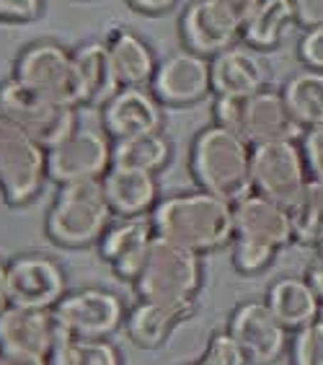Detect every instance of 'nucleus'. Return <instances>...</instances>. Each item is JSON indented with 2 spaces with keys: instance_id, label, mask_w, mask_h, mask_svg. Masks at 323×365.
Instances as JSON below:
<instances>
[{
  "instance_id": "obj_1",
  "label": "nucleus",
  "mask_w": 323,
  "mask_h": 365,
  "mask_svg": "<svg viewBox=\"0 0 323 365\" xmlns=\"http://www.w3.org/2000/svg\"><path fill=\"white\" fill-rule=\"evenodd\" d=\"M155 236L191 249L197 254H210L233 244V202L212 192H181L161 197L150 212Z\"/></svg>"
},
{
  "instance_id": "obj_2",
  "label": "nucleus",
  "mask_w": 323,
  "mask_h": 365,
  "mask_svg": "<svg viewBox=\"0 0 323 365\" xmlns=\"http://www.w3.org/2000/svg\"><path fill=\"white\" fill-rule=\"evenodd\" d=\"M253 145L243 135L228 127H202L189 148V171L199 190L212 192L228 202H238L253 195L251 182Z\"/></svg>"
},
{
  "instance_id": "obj_3",
  "label": "nucleus",
  "mask_w": 323,
  "mask_h": 365,
  "mask_svg": "<svg viewBox=\"0 0 323 365\" xmlns=\"http://www.w3.org/2000/svg\"><path fill=\"white\" fill-rule=\"evenodd\" d=\"M233 267L240 274L264 272L274 257L295 241L287 207L256 192L233 205Z\"/></svg>"
},
{
  "instance_id": "obj_4",
  "label": "nucleus",
  "mask_w": 323,
  "mask_h": 365,
  "mask_svg": "<svg viewBox=\"0 0 323 365\" xmlns=\"http://www.w3.org/2000/svg\"><path fill=\"white\" fill-rule=\"evenodd\" d=\"M112 220L114 212L106 202L101 179L70 182L57 187L52 197L44 215V236L60 249L80 252L99 244Z\"/></svg>"
},
{
  "instance_id": "obj_5",
  "label": "nucleus",
  "mask_w": 323,
  "mask_h": 365,
  "mask_svg": "<svg viewBox=\"0 0 323 365\" xmlns=\"http://www.w3.org/2000/svg\"><path fill=\"white\" fill-rule=\"evenodd\" d=\"M202 285V254L155 236L148 257H145V264L132 282V290L142 301L181 303L197 301Z\"/></svg>"
},
{
  "instance_id": "obj_6",
  "label": "nucleus",
  "mask_w": 323,
  "mask_h": 365,
  "mask_svg": "<svg viewBox=\"0 0 323 365\" xmlns=\"http://www.w3.org/2000/svg\"><path fill=\"white\" fill-rule=\"evenodd\" d=\"M11 76L57 104L83 109V86L78 78L75 55L57 39H34L18 49Z\"/></svg>"
},
{
  "instance_id": "obj_7",
  "label": "nucleus",
  "mask_w": 323,
  "mask_h": 365,
  "mask_svg": "<svg viewBox=\"0 0 323 365\" xmlns=\"http://www.w3.org/2000/svg\"><path fill=\"white\" fill-rule=\"evenodd\" d=\"M261 0H191L179 19L184 49L215 57L243 36V29Z\"/></svg>"
},
{
  "instance_id": "obj_8",
  "label": "nucleus",
  "mask_w": 323,
  "mask_h": 365,
  "mask_svg": "<svg viewBox=\"0 0 323 365\" xmlns=\"http://www.w3.org/2000/svg\"><path fill=\"white\" fill-rule=\"evenodd\" d=\"M47 176V150L0 112V200L21 210L42 195Z\"/></svg>"
},
{
  "instance_id": "obj_9",
  "label": "nucleus",
  "mask_w": 323,
  "mask_h": 365,
  "mask_svg": "<svg viewBox=\"0 0 323 365\" xmlns=\"http://www.w3.org/2000/svg\"><path fill=\"white\" fill-rule=\"evenodd\" d=\"M0 112L16 122L44 150L60 145L80 125V109L57 104L42 93L18 83L14 76L0 81Z\"/></svg>"
},
{
  "instance_id": "obj_10",
  "label": "nucleus",
  "mask_w": 323,
  "mask_h": 365,
  "mask_svg": "<svg viewBox=\"0 0 323 365\" xmlns=\"http://www.w3.org/2000/svg\"><path fill=\"white\" fill-rule=\"evenodd\" d=\"M253 192L269 197L282 207H292L308 190L310 171L297 143H261L251 153Z\"/></svg>"
},
{
  "instance_id": "obj_11",
  "label": "nucleus",
  "mask_w": 323,
  "mask_h": 365,
  "mask_svg": "<svg viewBox=\"0 0 323 365\" xmlns=\"http://www.w3.org/2000/svg\"><path fill=\"white\" fill-rule=\"evenodd\" d=\"M114 163V140L101 125H78L60 145L47 150V176L63 187L101 179Z\"/></svg>"
},
{
  "instance_id": "obj_12",
  "label": "nucleus",
  "mask_w": 323,
  "mask_h": 365,
  "mask_svg": "<svg viewBox=\"0 0 323 365\" xmlns=\"http://www.w3.org/2000/svg\"><path fill=\"white\" fill-rule=\"evenodd\" d=\"M52 314L63 337L109 339L114 331L125 327L127 306L114 290L91 285V288L68 290V295L52 309Z\"/></svg>"
},
{
  "instance_id": "obj_13",
  "label": "nucleus",
  "mask_w": 323,
  "mask_h": 365,
  "mask_svg": "<svg viewBox=\"0 0 323 365\" xmlns=\"http://www.w3.org/2000/svg\"><path fill=\"white\" fill-rule=\"evenodd\" d=\"M11 306L52 311L68 295V274L63 264L42 252L16 254L6 262Z\"/></svg>"
},
{
  "instance_id": "obj_14",
  "label": "nucleus",
  "mask_w": 323,
  "mask_h": 365,
  "mask_svg": "<svg viewBox=\"0 0 323 365\" xmlns=\"http://www.w3.org/2000/svg\"><path fill=\"white\" fill-rule=\"evenodd\" d=\"M150 91L163 106L184 109L194 106L212 93L210 57H202L191 49H179L158 63Z\"/></svg>"
},
{
  "instance_id": "obj_15",
  "label": "nucleus",
  "mask_w": 323,
  "mask_h": 365,
  "mask_svg": "<svg viewBox=\"0 0 323 365\" xmlns=\"http://www.w3.org/2000/svg\"><path fill=\"white\" fill-rule=\"evenodd\" d=\"M99 125L114 143L166 130V106L148 86H122L99 109Z\"/></svg>"
},
{
  "instance_id": "obj_16",
  "label": "nucleus",
  "mask_w": 323,
  "mask_h": 365,
  "mask_svg": "<svg viewBox=\"0 0 323 365\" xmlns=\"http://www.w3.org/2000/svg\"><path fill=\"white\" fill-rule=\"evenodd\" d=\"M231 337L240 344L251 365H274L287 352V327L274 317L267 301L238 303L228 322Z\"/></svg>"
},
{
  "instance_id": "obj_17",
  "label": "nucleus",
  "mask_w": 323,
  "mask_h": 365,
  "mask_svg": "<svg viewBox=\"0 0 323 365\" xmlns=\"http://www.w3.org/2000/svg\"><path fill=\"white\" fill-rule=\"evenodd\" d=\"M153 239L155 231L150 218H114L93 249L117 280L132 285L145 264Z\"/></svg>"
},
{
  "instance_id": "obj_18",
  "label": "nucleus",
  "mask_w": 323,
  "mask_h": 365,
  "mask_svg": "<svg viewBox=\"0 0 323 365\" xmlns=\"http://www.w3.org/2000/svg\"><path fill=\"white\" fill-rule=\"evenodd\" d=\"M238 135L251 145L261 143H297L305 135V127L297 122L285 96L277 91H259L243 98Z\"/></svg>"
},
{
  "instance_id": "obj_19",
  "label": "nucleus",
  "mask_w": 323,
  "mask_h": 365,
  "mask_svg": "<svg viewBox=\"0 0 323 365\" xmlns=\"http://www.w3.org/2000/svg\"><path fill=\"white\" fill-rule=\"evenodd\" d=\"M197 311V301L181 303H163V301H142L137 298L134 306L127 309L125 317V334L127 339L142 352L161 350L169 342L184 322H189Z\"/></svg>"
},
{
  "instance_id": "obj_20",
  "label": "nucleus",
  "mask_w": 323,
  "mask_h": 365,
  "mask_svg": "<svg viewBox=\"0 0 323 365\" xmlns=\"http://www.w3.org/2000/svg\"><path fill=\"white\" fill-rule=\"evenodd\" d=\"M101 187L114 218H150L155 205L161 202L158 174L150 171L112 163V169L101 176Z\"/></svg>"
},
{
  "instance_id": "obj_21",
  "label": "nucleus",
  "mask_w": 323,
  "mask_h": 365,
  "mask_svg": "<svg viewBox=\"0 0 323 365\" xmlns=\"http://www.w3.org/2000/svg\"><path fill=\"white\" fill-rule=\"evenodd\" d=\"M60 339V327L52 311L8 306L0 314V352H34L50 358Z\"/></svg>"
},
{
  "instance_id": "obj_22",
  "label": "nucleus",
  "mask_w": 323,
  "mask_h": 365,
  "mask_svg": "<svg viewBox=\"0 0 323 365\" xmlns=\"http://www.w3.org/2000/svg\"><path fill=\"white\" fill-rule=\"evenodd\" d=\"M212 93L215 96L248 98L267 88L269 68L251 47H228L210 60Z\"/></svg>"
},
{
  "instance_id": "obj_23",
  "label": "nucleus",
  "mask_w": 323,
  "mask_h": 365,
  "mask_svg": "<svg viewBox=\"0 0 323 365\" xmlns=\"http://www.w3.org/2000/svg\"><path fill=\"white\" fill-rule=\"evenodd\" d=\"M73 55L83 86V109H101L122 88L109 47L104 39H85L73 47Z\"/></svg>"
},
{
  "instance_id": "obj_24",
  "label": "nucleus",
  "mask_w": 323,
  "mask_h": 365,
  "mask_svg": "<svg viewBox=\"0 0 323 365\" xmlns=\"http://www.w3.org/2000/svg\"><path fill=\"white\" fill-rule=\"evenodd\" d=\"M106 47L112 55V63L117 68L122 86H148L158 71V55L148 44V39L132 29H112L106 34Z\"/></svg>"
},
{
  "instance_id": "obj_25",
  "label": "nucleus",
  "mask_w": 323,
  "mask_h": 365,
  "mask_svg": "<svg viewBox=\"0 0 323 365\" xmlns=\"http://www.w3.org/2000/svg\"><path fill=\"white\" fill-rule=\"evenodd\" d=\"M321 298L308 280L282 277L267 290V306L290 331H297L321 317Z\"/></svg>"
},
{
  "instance_id": "obj_26",
  "label": "nucleus",
  "mask_w": 323,
  "mask_h": 365,
  "mask_svg": "<svg viewBox=\"0 0 323 365\" xmlns=\"http://www.w3.org/2000/svg\"><path fill=\"white\" fill-rule=\"evenodd\" d=\"M292 24V0H261V6L243 29L240 42H246V47L251 49H274L280 47Z\"/></svg>"
},
{
  "instance_id": "obj_27",
  "label": "nucleus",
  "mask_w": 323,
  "mask_h": 365,
  "mask_svg": "<svg viewBox=\"0 0 323 365\" xmlns=\"http://www.w3.org/2000/svg\"><path fill=\"white\" fill-rule=\"evenodd\" d=\"M171 158H174V143L169 140L166 133H148L114 143V163L117 166L161 174L171 163Z\"/></svg>"
},
{
  "instance_id": "obj_28",
  "label": "nucleus",
  "mask_w": 323,
  "mask_h": 365,
  "mask_svg": "<svg viewBox=\"0 0 323 365\" xmlns=\"http://www.w3.org/2000/svg\"><path fill=\"white\" fill-rule=\"evenodd\" d=\"M282 96L305 130L323 125V71H302L292 76L282 88Z\"/></svg>"
},
{
  "instance_id": "obj_29",
  "label": "nucleus",
  "mask_w": 323,
  "mask_h": 365,
  "mask_svg": "<svg viewBox=\"0 0 323 365\" xmlns=\"http://www.w3.org/2000/svg\"><path fill=\"white\" fill-rule=\"evenodd\" d=\"M50 365H122V355L109 339H83L60 334L50 352Z\"/></svg>"
},
{
  "instance_id": "obj_30",
  "label": "nucleus",
  "mask_w": 323,
  "mask_h": 365,
  "mask_svg": "<svg viewBox=\"0 0 323 365\" xmlns=\"http://www.w3.org/2000/svg\"><path fill=\"white\" fill-rule=\"evenodd\" d=\"M292 365H323V322L316 319L308 327L295 331L292 347H290Z\"/></svg>"
},
{
  "instance_id": "obj_31",
  "label": "nucleus",
  "mask_w": 323,
  "mask_h": 365,
  "mask_svg": "<svg viewBox=\"0 0 323 365\" xmlns=\"http://www.w3.org/2000/svg\"><path fill=\"white\" fill-rule=\"evenodd\" d=\"M197 365H251L240 344L231 337V331H215L204 344Z\"/></svg>"
},
{
  "instance_id": "obj_32",
  "label": "nucleus",
  "mask_w": 323,
  "mask_h": 365,
  "mask_svg": "<svg viewBox=\"0 0 323 365\" xmlns=\"http://www.w3.org/2000/svg\"><path fill=\"white\" fill-rule=\"evenodd\" d=\"M44 14V0H0V26H28Z\"/></svg>"
},
{
  "instance_id": "obj_33",
  "label": "nucleus",
  "mask_w": 323,
  "mask_h": 365,
  "mask_svg": "<svg viewBox=\"0 0 323 365\" xmlns=\"http://www.w3.org/2000/svg\"><path fill=\"white\" fill-rule=\"evenodd\" d=\"M302 153H305V161H308L310 179L323 182V125L305 130V135H302Z\"/></svg>"
},
{
  "instance_id": "obj_34",
  "label": "nucleus",
  "mask_w": 323,
  "mask_h": 365,
  "mask_svg": "<svg viewBox=\"0 0 323 365\" xmlns=\"http://www.w3.org/2000/svg\"><path fill=\"white\" fill-rule=\"evenodd\" d=\"M300 57L313 71H323V26L305 31L300 42Z\"/></svg>"
},
{
  "instance_id": "obj_35",
  "label": "nucleus",
  "mask_w": 323,
  "mask_h": 365,
  "mask_svg": "<svg viewBox=\"0 0 323 365\" xmlns=\"http://www.w3.org/2000/svg\"><path fill=\"white\" fill-rule=\"evenodd\" d=\"M292 14L295 24L305 31L323 26V0H292Z\"/></svg>"
},
{
  "instance_id": "obj_36",
  "label": "nucleus",
  "mask_w": 323,
  "mask_h": 365,
  "mask_svg": "<svg viewBox=\"0 0 323 365\" xmlns=\"http://www.w3.org/2000/svg\"><path fill=\"white\" fill-rule=\"evenodd\" d=\"M127 8L140 16H163L179 6V0H125Z\"/></svg>"
},
{
  "instance_id": "obj_37",
  "label": "nucleus",
  "mask_w": 323,
  "mask_h": 365,
  "mask_svg": "<svg viewBox=\"0 0 323 365\" xmlns=\"http://www.w3.org/2000/svg\"><path fill=\"white\" fill-rule=\"evenodd\" d=\"M0 365H50V358L34 352H0Z\"/></svg>"
},
{
  "instance_id": "obj_38",
  "label": "nucleus",
  "mask_w": 323,
  "mask_h": 365,
  "mask_svg": "<svg viewBox=\"0 0 323 365\" xmlns=\"http://www.w3.org/2000/svg\"><path fill=\"white\" fill-rule=\"evenodd\" d=\"M11 306V298H8V274H6V262H0V314Z\"/></svg>"
},
{
  "instance_id": "obj_39",
  "label": "nucleus",
  "mask_w": 323,
  "mask_h": 365,
  "mask_svg": "<svg viewBox=\"0 0 323 365\" xmlns=\"http://www.w3.org/2000/svg\"><path fill=\"white\" fill-rule=\"evenodd\" d=\"M308 282L313 285V290L318 293V298L323 301V259L318 262L316 267L310 269V274H308Z\"/></svg>"
},
{
  "instance_id": "obj_40",
  "label": "nucleus",
  "mask_w": 323,
  "mask_h": 365,
  "mask_svg": "<svg viewBox=\"0 0 323 365\" xmlns=\"http://www.w3.org/2000/svg\"><path fill=\"white\" fill-rule=\"evenodd\" d=\"M318 254H321V259H323V239L318 241Z\"/></svg>"
},
{
  "instance_id": "obj_41",
  "label": "nucleus",
  "mask_w": 323,
  "mask_h": 365,
  "mask_svg": "<svg viewBox=\"0 0 323 365\" xmlns=\"http://www.w3.org/2000/svg\"><path fill=\"white\" fill-rule=\"evenodd\" d=\"M194 365H197V363H194Z\"/></svg>"
}]
</instances>
